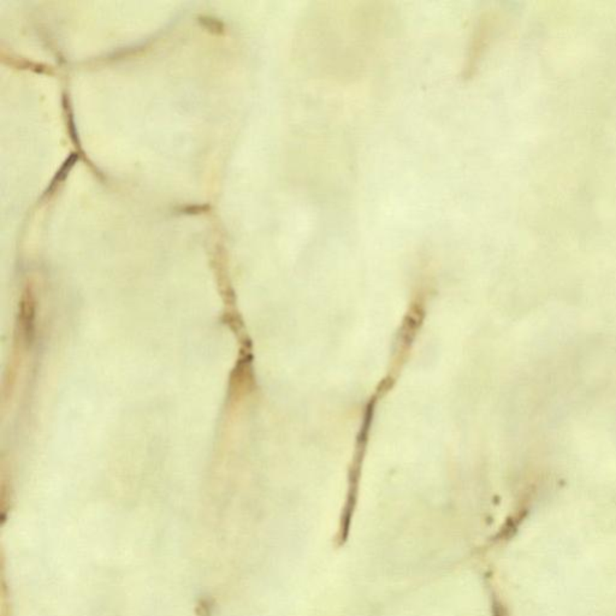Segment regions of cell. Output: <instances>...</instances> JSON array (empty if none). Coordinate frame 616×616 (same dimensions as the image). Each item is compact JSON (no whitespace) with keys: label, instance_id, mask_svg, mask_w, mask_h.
I'll use <instances>...</instances> for the list:
<instances>
[{"label":"cell","instance_id":"obj_1","mask_svg":"<svg viewBox=\"0 0 616 616\" xmlns=\"http://www.w3.org/2000/svg\"><path fill=\"white\" fill-rule=\"evenodd\" d=\"M491 27H493V19L490 17V14H484L475 26V33L472 35V41H470V52H468V57L466 61L465 68H464L465 77L473 75L480 57L483 54V51L489 41Z\"/></svg>","mask_w":616,"mask_h":616},{"label":"cell","instance_id":"obj_2","mask_svg":"<svg viewBox=\"0 0 616 616\" xmlns=\"http://www.w3.org/2000/svg\"><path fill=\"white\" fill-rule=\"evenodd\" d=\"M493 613H494V616H507V612L502 606V603L497 599H494V602H493Z\"/></svg>","mask_w":616,"mask_h":616}]
</instances>
